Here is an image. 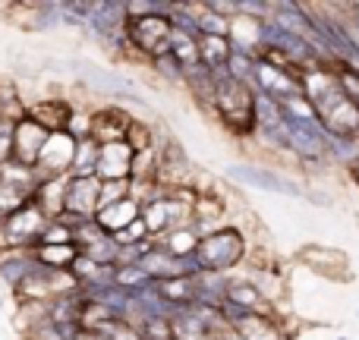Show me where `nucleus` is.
Masks as SVG:
<instances>
[{
	"mask_svg": "<svg viewBox=\"0 0 359 340\" xmlns=\"http://www.w3.org/2000/svg\"><path fill=\"white\" fill-rule=\"evenodd\" d=\"M25 114H29V101H25L19 82L0 76V123L16 126L19 120H25Z\"/></svg>",
	"mask_w": 359,
	"mask_h": 340,
	"instance_id": "18",
	"label": "nucleus"
},
{
	"mask_svg": "<svg viewBox=\"0 0 359 340\" xmlns=\"http://www.w3.org/2000/svg\"><path fill=\"white\" fill-rule=\"evenodd\" d=\"M10 136H13V126L0 123V164L10 161Z\"/></svg>",
	"mask_w": 359,
	"mask_h": 340,
	"instance_id": "34",
	"label": "nucleus"
},
{
	"mask_svg": "<svg viewBox=\"0 0 359 340\" xmlns=\"http://www.w3.org/2000/svg\"><path fill=\"white\" fill-rule=\"evenodd\" d=\"M198 240H202V233H198L196 224L189 221V224H180V227L168 230L164 236H158L155 246L164 249V252H170L174 259H183V255H192V252H196Z\"/></svg>",
	"mask_w": 359,
	"mask_h": 340,
	"instance_id": "20",
	"label": "nucleus"
},
{
	"mask_svg": "<svg viewBox=\"0 0 359 340\" xmlns=\"http://www.w3.org/2000/svg\"><path fill=\"white\" fill-rule=\"evenodd\" d=\"M337 340H347V337H337Z\"/></svg>",
	"mask_w": 359,
	"mask_h": 340,
	"instance_id": "38",
	"label": "nucleus"
},
{
	"mask_svg": "<svg viewBox=\"0 0 359 340\" xmlns=\"http://www.w3.org/2000/svg\"><path fill=\"white\" fill-rule=\"evenodd\" d=\"M139 202L136 198H123V202L117 205H107V208H101L98 215H95V224H98L101 230H104L107 236H117L120 230H126L133 221L139 217Z\"/></svg>",
	"mask_w": 359,
	"mask_h": 340,
	"instance_id": "17",
	"label": "nucleus"
},
{
	"mask_svg": "<svg viewBox=\"0 0 359 340\" xmlns=\"http://www.w3.org/2000/svg\"><path fill=\"white\" fill-rule=\"evenodd\" d=\"M32 255H35L44 268H50V271H69L73 261L79 259V249H76V243H57V246L32 249Z\"/></svg>",
	"mask_w": 359,
	"mask_h": 340,
	"instance_id": "22",
	"label": "nucleus"
},
{
	"mask_svg": "<svg viewBox=\"0 0 359 340\" xmlns=\"http://www.w3.org/2000/svg\"><path fill=\"white\" fill-rule=\"evenodd\" d=\"M334 82L344 92V98H350L359 107V67H353V63H337Z\"/></svg>",
	"mask_w": 359,
	"mask_h": 340,
	"instance_id": "29",
	"label": "nucleus"
},
{
	"mask_svg": "<svg viewBox=\"0 0 359 340\" xmlns=\"http://www.w3.org/2000/svg\"><path fill=\"white\" fill-rule=\"evenodd\" d=\"M227 179L233 183H243V186H255V189H265V192H274V196H290V198H303L306 189L290 179L287 173L280 170H271V168H259V164H227Z\"/></svg>",
	"mask_w": 359,
	"mask_h": 340,
	"instance_id": "5",
	"label": "nucleus"
},
{
	"mask_svg": "<svg viewBox=\"0 0 359 340\" xmlns=\"http://www.w3.org/2000/svg\"><path fill=\"white\" fill-rule=\"evenodd\" d=\"M183 86H186V92H189V98L196 101L202 111L215 107V76H211V69H205L202 63L183 69Z\"/></svg>",
	"mask_w": 359,
	"mask_h": 340,
	"instance_id": "19",
	"label": "nucleus"
},
{
	"mask_svg": "<svg viewBox=\"0 0 359 340\" xmlns=\"http://www.w3.org/2000/svg\"><path fill=\"white\" fill-rule=\"evenodd\" d=\"M130 168H133V149L126 142L98 145L95 177H98L101 183H107V179H130Z\"/></svg>",
	"mask_w": 359,
	"mask_h": 340,
	"instance_id": "13",
	"label": "nucleus"
},
{
	"mask_svg": "<svg viewBox=\"0 0 359 340\" xmlns=\"http://www.w3.org/2000/svg\"><path fill=\"white\" fill-rule=\"evenodd\" d=\"M76 114V104L69 98H60V95H48V98H38V101H29V114L25 117L32 123H38L48 136L54 132H67L69 120Z\"/></svg>",
	"mask_w": 359,
	"mask_h": 340,
	"instance_id": "7",
	"label": "nucleus"
},
{
	"mask_svg": "<svg viewBox=\"0 0 359 340\" xmlns=\"http://www.w3.org/2000/svg\"><path fill=\"white\" fill-rule=\"evenodd\" d=\"M73 340H107L104 334H101V331H88V328H79L76 331V337Z\"/></svg>",
	"mask_w": 359,
	"mask_h": 340,
	"instance_id": "35",
	"label": "nucleus"
},
{
	"mask_svg": "<svg viewBox=\"0 0 359 340\" xmlns=\"http://www.w3.org/2000/svg\"><path fill=\"white\" fill-rule=\"evenodd\" d=\"M19 13H25V32H54L60 29V0H32V4H16Z\"/></svg>",
	"mask_w": 359,
	"mask_h": 340,
	"instance_id": "16",
	"label": "nucleus"
},
{
	"mask_svg": "<svg viewBox=\"0 0 359 340\" xmlns=\"http://www.w3.org/2000/svg\"><path fill=\"white\" fill-rule=\"evenodd\" d=\"M126 0H95V10L86 22V38L111 50L114 57H130L126 41Z\"/></svg>",
	"mask_w": 359,
	"mask_h": 340,
	"instance_id": "3",
	"label": "nucleus"
},
{
	"mask_svg": "<svg viewBox=\"0 0 359 340\" xmlns=\"http://www.w3.org/2000/svg\"><path fill=\"white\" fill-rule=\"evenodd\" d=\"M211 340H240V337H236V334H233V331H221V334H215V337H211Z\"/></svg>",
	"mask_w": 359,
	"mask_h": 340,
	"instance_id": "37",
	"label": "nucleus"
},
{
	"mask_svg": "<svg viewBox=\"0 0 359 340\" xmlns=\"http://www.w3.org/2000/svg\"><path fill=\"white\" fill-rule=\"evenodd\" d=\"M155 126L151 123H142V120H133L130 130H126V139L123 142L133 149V155H139V151H151L155 149Z\"/></svg>",
	"mask_w": 359,
	"mask_h": 340,
	"instance_id": "27",
	"label": "nucleus"
},
{
	"mask_svg": "<svg viewBox=\"0 0 359 340\" xmlns=\"http://www.w3.org/2000/svg\"><path fill=\"white\" fill-rule=\"evenodd\" d=\"M359 161V139L356 136H331L328 139V164L347 170L350 164Z\"/></svg>",
	"mask_w": 359,
	"mask_h": 340,
	"instance_id": "24",
	"label": "nucleus"
},
{
	"mask_svg": "<svg viewBox=\"0 0 359 340\" xmlns=\"http://www.w3.org/2000/svg\"><path fill=\"white\" fill-rule=\"evenodd\" d=\"M44 142H48V132H44L41 126L32 123L29 117L19 120V123L13 126V136H10V161H16V164H22V168L35 170Z\"/></svg>",
	"mask_w": 359,
	"mask_h": 340,
	"instance_id": "8",
	"label": "nucleus"
},
{
	"mask_svg": "<svg viewBox=\"0 0 359 340\" xmlns=\"http://www.w3.org/2000/svg\"><path fill=\"white\" fill-rule=\"evenodd\" d=\"M230 57V38H215V35H202L198 38V63L205 69H224Z\"/></svg>",
	"mask_w": 359,
	"mask_h": 340,
	"instance_id": "23",
	"label": "nucleus"
},
{
	"mask_svg": "<svg viewBox=\"0 0 359 340\" xmlns=\"http://www.w3.org/2000/svg\"><path fill=\"white\" fill-rule=\"evenodd\" d=\"M249 240L240 224H221L211 233H205L196 246V261L202 274H227L233 268L246 265Z\"/></svg>",
	"mask_w": 359,
	"mask_h": 340,
	"instance_id": "2",
	"label": "nucleus"
},
{
	"mask_svg": "<svg viewBox=\"0 0 359 340\" xmlns=\"http://www.w3.org/2000/svg\"><path fill=\"white\" fill-rule=\"evenodd\" d=\"M170 57H174L183 69L196 67V63H198V41H192V38L174 32V35H170Z\"/></svg>",
	"mask_w": 359,
	"mask_h": 340,
	"instance_id": "28",
	"label": "nucleus"
},
{
	"mask_svg": "<svg viewBox=\"0 0 359 340\" xmlns=\"http://www.w3.org/2000/svg\"><path fill=\"white\" fill-rule=\"evenodd\" d=\"M224 299H227V303H233V306H240V309H246V312H268V315H271L268 299L262 297V290L249 278H240V280L230 278L227 297H224Z\"/></svg>",
	"mask_w": 359,
	"mask_h": 340,
	"instance_id": "21",
	"label": "nucleus"
},
{
	"mask_svg": "<svg viewBox=\"0 0 359 340\" xmlns=\"http://www.w3.org/2000/svg\"><path fill=\"white\" fill-rule=\"evenodd\" d=\"M73 155H76V139L69 132H54L48 136L41 149V158L35 164V177L48 179V177H69V168H73Z\"/></svg>",
	"mask_w": 359,
	"mask_h": 340,
	"instance_id": "6",
	"label": "nucleus"
},
{
	"mask_svg": "<svg viewBox=\"0 0 359 340\" xmlns=\"http://www.w3.org/2000/svg\"><path fill=\"white\" fill-rule=\"evenodd\" d=\"M98 192H101L98 177H69L67 208L63 211L76 217H95V211H98Z\"/></svg>",
	"mask_w": 359,
	"mask_h": 340,
	"instance_id": "12",
	"label": "nucleus"
},
{
	"mask_svg": "<svg viewBox=\"0 0 359 340\" xmlns=\"http://www.w3.org/2000/svg\"><path fill=\"white\" fill-rule=\"evenodd\" d=\"M123 198H130V179H107V183H101V192H98V211L107 208V205L123 202Z\"/></svg>",
	"mask_w": 359,
	"mask_h": 340,
	"instance_id": "30",
	"label": "nucleus"
},
{
	"mask_svg": "<svg viewBox=\"0 0 359 340\" xmlns=\"http://www.w3.org/2000/svg\"><path fill=\"white\" fill-rule=\"evenodd\" d=\"M202 10L224 19H236V0H202Z\"/></svg>",
	"mask_w": 359,
	"mask_h": 340,
	"instance_id": "33",
	"label": "nucleus"
},
{
	"mask_svg": "<svg viewBox=\"0 0 359 340\" xmlns=\"http://www.w3.org/2000/svg\"><path fill=\"white\" fill-rule=\"evenodd\" d=\"M215 117L221 126L236 139L259 136V120H255V92L246 82H236L227 76V69H215Z\"/></svg>",
	"mask_w": 359,
	"mask_h": 340,
	"instance_id": "1",
	"label": "nucleus"
},
{
	"mask_svg": "<svg viewBox=\"0 0 359 340\" xmlns=\"http://www.w3.org/2000/svg\"><path fill=\"white\" fill-rule=\"evenodd\" d=\"M38 265L41 261L32 252H25V249H0V284L10 293H16L19 287L35 278Z\"/></svg>",
	"mask_w": 359,
	"mask_h": 340,
	"instance_id": "10",
	"label": "nucleus"
},
{
	"mask_svg": "<svg viewBox=\"0 0 359 340\" xmlns=\"http://www.w3.org/2000/svg\"><path fill=\"white\" fill-rule=\"evenodd\" d=\"M95 164H98V142H95V139H82V142H76V155H73L69 177H95Z\"/></svg>",
	"mask_w": 359,
	"mask_h": 340,
	"instance_id": "25",
	"label": "nucleus"
},
{
	"mask_svg": "<svg viewBox=\"0 0 359 340\" xmlns=\"http://www.w3.org/2000/svg\"><path fill=\"white\" fill-rule=\"evenodd\" d=\"M92 10L95 0H60V22L67 29H86Z\"/></svg>",
	"mask_w": 359,
	"mask_h": 340,
	"instance_id": "26",
	"label": "nucleus"
},
{
	"mask_svg": "<svg viewBox=\"0 0 359 340\" xmlns=\"http://www.w3.org/2000/svg\"><path fill=\"white\" fill-rule=\"evenodd\" d=\"M347 173H350V179H353V186L359 189V161H356V164H350V168H347Z\"/></svg>",
	"mask_w": 359,
	"mask_h": 340,
	"instance_id": "36",
	"label": "nucleus"
},
{
	"mask_svg": "<svg viewBox=\"0 0 359 340\" xmlns=\"http://www.w3.org/2000/svg\"><path fill=\"white\" fill-rule=\"evenodd\" d=\"M151 69H155L158 76H161L164 82H170V86H183V67H180V63L174 60V57H158V60H151L149 63Z\"/></svg>",
	"mask_w": 359,
	"mask_h": 340,
	"instance_id": "31",
	"label": "nucleus"
},
{
	"mask_svg": "<svg viewBox=\"0 0 359 340\" xmlns=\"http://www.w3.org/2000/svg\"><path fill=\"white\" fill-rule=\"evenodd\" d=\"M133 114L126 111L123 104L111 101V104H101L98 111H92V139L98 145H107V142H123L126 139V130L133 123Z\"/></svg>",
	"mask_w": 359,
	"mask_h": 340,
	"instance_id": "9",
	"label": "nucleus"
},
{
	"mask_svg": "<svg viewBox=\"0 0 359 340\" xmlns=\"http://www.w3.org/2000/svg\"><path fill=\"white\" fill-rule=\"evenodd\" d=\"M236 16L262 22V19L271 16V4H268V0H236Z\"/></svg>",
	"mask_w": 359,
	"mask_h": 340,
	"instance_id": "32",
	"label": "nucleus"
},
{
	"mask_svg": "<svg viewBox=\"0 0 359 340\" xmlns=\"http://www.w3.org/2000/svg\"><path fill=\"white\" fill-rule=\"evenodd\" d=\"M67 183L69 177H48V179H38L35 192H32V202L35 208L41 211L48 221H57L67 208Z\"/></svg>",
	"mask_w": 359,
	"mask_h": 340,
	"instance_id": "14",
	"label": "nucleus"
},
{
	"mask_svg": "<svg viewBox=\"0 0 359 340\" xmlns=\"http://www.w3.org/2000/svg\"><path fill=\"white\" fill-rule=\"evenodd\" d=\"M299 261H303L306 268H312L316 274H322V278H331V280H350L353 274H350V261L347 255L341 252V249H331V246H306L303 252H299Z\"/></svg>",
	"mask_w": 359,
	"mask_h": 340,
	"instance_id": "11",
	"label": "nucleus"
},
{
	"mask_svg": "<svg viewBox=\"0 0 359 340\" xmlns=\"http://www.w3.org/2000/svg\"><path fill=\"white\" fill-rule=\"evenodd\" d=\"M230 331L240 340H287L284 325L274 315H268V312H249Z\"/></svg>",
	"mask_w": 359,
	"mask_h": 340,
	"instance_id": "15",
	"label": "nucleus"
},
{
	"mask_svg": "<svg viewBox=\"0 0 359 340\" xmlns=\"http://www.w3.org/2000/svg\"><path fill=\"white\" fill-rule=\"evenodd\" d=\"M170 19L168 16H133L126 19V41H130V60L151 63L170 54Z\"/></svg>",
	"mask_w": 359,
	"mask_h": 340,
	"instance_id": "4",
	"label": "nucleus"
}]
</instances>
